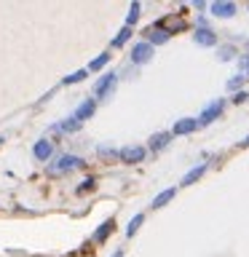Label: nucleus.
I'll return each mask as SVG.
<instances>
[{
	"label": "nucleus",
	"mask_w": 249,
	"mask_h": 257,
	"mask_svg": "<svg viewBox=\"0 0 249 257\" xmlns=\"http://www.w3.org/2000/svg\"><path fill=\"white\" fill-rule=\"evenodd\" d=\"M145 156H148V150L140 148V145H134V148H123L118 153V158L123 161V164H140V161H145Z\"/></svg>",
	"instance_id": "5"
},
{
	"label": "nucleus",
	"mask_w": 249,
	"mask_h": 257,
	"mask_svg": "<svg viewBox=\"0 0 249 257\" xmlns=\"http://www.w3.org/2000/svg\"><path fill=\"white\" fill-rule=\"evenodd\" d=\"M86 72H88V70H78V72H72V75L64 78V83H67V86H70V83H80V80L86 78Z\"/></svg>",
	"instance_id": "22"
},
{
	"label": "nucleus",
	"mask_w": 249,
	"mask_h": 257,
	"mask_svg": "<svg viewBox=\"0 0 249 257\" xmlns=\"http://www.w3.org/2000/svg\"><path fill=\"white\" fill-rule=\"evenodd\" d=\"M99 153H102V156H104V158H110V156H118V153H120V150H110V148H107V145H102V148H99Z\"/></svg>",
	"instance_id": "23"
},
{
	"label": "nucleus",
	"mask_w": 249,
	"mask_h": 257,
	"mask_svg": "<svg viewBox=\"0 0 249 257\" xmlns=\"http://www.w3.org/2000/svg\"><path fill=\"white\" fill-rule=\"evenodd\" d=\"M80 126H83V123H80V120H75V118H64V120H59V123H54L51 126V132H56V134H59V137H67V134H75V132H80Z\"/></svg>",
	"instance_id": "6"
},
{
	"label": "nucleus",
	"mask_w": 249,
	"mask_h": 257,
	"mask_svg": "<svg viewBox=\"0 0 249 257\" xmlns=\"http://www.w3.org/2000/svg\"><path fill=\"white\" fill-rule=\"evenodd\" d=\"M209 11L214 16H220V19H230V16H236V3H230V0H222V3H212L209 6Z\"/></svg>",
	"instance_id": "8"
},
{
	"label": "nucleus",
	"mask_w": 249,
	"mask_h": 257,
	"mask_svg": "<svg viewBox=\"0 0 249 257\" xmlns=\"http://www.w3.org/2000/svg\"><path fill=\"white\" fill-rule=\"evenodd\" d=\"M222 107H225V102H222V99H214V102H209L206 107H204V112L198 115V126H209L214 118H220Z\"/></svg>",
	"instance_id": "3"
},
{
	"label": "nucleus",
	"mask_w": 249,
	"mask_h": 257,
	"mask_svg": "<svg viewBox=\"0 0 249 257\" xmlns=\"http://www.w3.org/2000/svg\"><path fill=\"white\" fill-rule=\"evenodd\" d=\"M241 145H244V148H249V137H246V140H244V142H241Z\"/></svg>",
	"instance_id": "26"
},
{
	"label": "nucleus",
	"mask_w": 249,
	"mask_h": 257,
	"mask_svg": "<svg viewBox=\"0 0 249 257\" xmlns=\"http://www.w3.org/2000/svg\"><path fill=\"white\" fill-rule=\"evenodd\" d=\"M169 35H172V30H164V27H158V24H156V27H153L150 32H148V43L150 46H161V43H166V40H169Z\"/></svg>",
	"instance_id": "13"
},
{
	"label": "nucleus",
	"mask_w": 249,
	"mask_h": 257,
	"mask_svg": "<svg viewBox=\"0 0 249 257\" xmlns=\"http://www.w3.org/2000/svg\"><path fill=\"white\" fill-rule=\"evenodd\" d=\"M177 196V188H166V190H161L156 198H153V209H161V206H166L169 201H172Z\"/></svg>",
	"instance_id": "14"
},
{
	"label": "nucleus",
	"mask_w": 249,
	"mask_h": 257,
	"mask_svg": "<svg viewBox=\"0 0 249 257\" xmlns=\"http://www.w3.org/2000/svg\"><path fill=\"white\" fill-rule=\"evenodd\" d=\"M230 56H233V48H230V46H225L222 51H220V59H230Z\"/></svg>",
	"instance_id": "24"
},
{
	"label": "nucleus",
	"mask_w": 249,
	"mask_h": 257,
	"mask_svg": "<svg viewBox=\"0 0 249 257\" xmlns=\"http://www.w3.org/2000/svg\"><path fill=\"white\" fill-rule=\"evenodd\" d=\"M244 80H246V75H244V72H238V75H233L228 80V88H230V91H238V88L244 86Z\"/></svg>",
	"instance_id": "21"
},
{
	"label": "nucleus",
	"mask_w": 249,
	"mask_h": 257,
	"mask_svg": "<svg viewBox=\"0 0 249 257\" xmlns=\"http://www.w3.org/2000/svg\"><path fill=\"white\" fill-rule=\"evenodd\" d=\"M83 166H86L83 158L72 156V153H64V156H59L51 166H48V172H51V174H62V172H72V169H83Z\"/></svg>",
	"instance_id": "1"
},
{
	"label": "nucleus",
	"mask_w": 249,
	"mask_h": 257,
	"mask_svg": "<svg viewBox=\"0 0 249 257\" xmlns=\"http://www.w3.org/2000/svg\"><path fill=\"white\" fill-rule=\"evenodd\" d=\"M193 38H196V43H198V46H214V43H217L214 30H209V27H198Z\"/></svg>",
	"instance_id": "12"
},
{
	"label": "nucleus",
	"mask_w": 249,
	"mask_h": 257,
	"mask_svg": "<svg viewBox=\"0 0 249 257\" xmlns=\"http://www.w3.org/2000/svg\"><path fill=\"white\" fill-rule=\"evenodd\" d=\"M206 166H209V164H198V166H193L190 172H188V174L182 177V185H193V182H196V180H198L201 174L206 172Z\"/></svg>",
	"instance_id": "16"
},
{
	"label": "nucleus",
	"mask_w": 249,
	"mask_h": 257,
	"mask_svg": "<svg viewBox=\"0 0 249 257\" xmlns=\"http://www.w3.org/2000/svg\"><path fill=\"white\" fill-rule=\"evenodd\" d=\"M198 128V120L196 118H180L172 128V134H193Z\"/></svg>",
	"instance_id": "11"
},
{
	"label": "nucleus",
	"mask_w": 249,
	"mask_h": 257,
	"mask_svg": "<svg viewBox=\"0 0 249 257\" xmlns=\"http://www.w3.org/2000/svg\"><path fill=\"white\" fill-rule=\"evenodd\" d=\"M153 48L148 40H142V43H134V48H132V62L134 64H145V62H150L153 59Z\"/></svg>",
	"instance_id": "4"
},
{
	"label": "nucleus",
	"mask_w": 249,
	"mask_h": 257,
	"mask_svg": "<svg viewBox=\"0 0 249 257\" xmlns=\"http://www.w3.org/2000/svg\"><path fill=\"white\" fill-rule=\"evenodd\" d=\"M142 222H145V214H134V220L126 225V236H129V238H134V233L142 228Z\"/></svg>",
	"instance_id": "18"
},
{
	"label": "nucleus",
	"mask_w": 249,
	"mask_h": 257,
	"mask_svg": "<svg viewBox=\"0 0 249 257\" xmlns=\"http://www.w3.org/2000/svg\"><path fill=\"white\" fill-rule=\"evenodd\" d=\"M112 257H123V249H115V252H112Z\"/></svg>",
	"instance_id": "25"
},
{
	"label": "nucleus",
	"mask_w": 249,
	"mask_h": 257,
	"mask_svg": "<svg viewBox=\"0 0 249 257\" xmlns=\"http://www.w3.org/2000/svg\"><path fill=\"white\" fill-rule=\"evenodd\" d=\"M112 228H115V220L110 217V220H104V222L99 225V228L94 230V241H104V238H107V233H110Z\"/></svg>",
	"instance_id": "15"
},
{
	"label": "nucleus",
	"mask_w": 249,
	"mask_h": 257,
	"mask_svg": "<svg viewBox=\"0 0 249 257\" xmlns=\"http://www.w3.org/2000/svg\"><path fill=\"white\" fill-rule=\"evenodd\" d=\"M129 38H132V27H123L115 38H112V43H110V46H112V48H118V46H123Z\"/></svg>",
	"instance_id": "19"
},
{
	"label": "nucleus",
	"mask_w": 249,
	"mask_h": 257,
	"mask_svg": "<svg viewBox=\"0 0 249 257\" xmlns=\"http://www.w3.org/2000/svg\"><path fill=\"white\" fill-rule=\"evenodd\" d=\"M107 62H110V54L104 51V54H99V56H94V59L88 62V67H86V70H88V72H99Z\"/></svg>",
	"instance_id": "17"
},
{
	"label": "nucleus",
	"mask_w": 249,
	"mask_h": 257,
	"mask_svg": "<svg viewBox=\"0 0 249 257\" xmlns=\"http://www.w3.org/2000/svg\"><path fill=\"white\" fill-rule=\"evenodd\" d=\"M140 11H142V6H140V3H132V8H129V16H126V27H134V22L140 19Z\"/></svg>",
	"instance_id": "20"
},
{
	"label": "nucleus",
	"mask_w": 249,
	"mask_h": 257,
	"mask_svg": "<svg viewBox=\"0 0 249 257\" xmlns=\"http://www.w3.org/2000/svg\"><path fill=\"white\" fill-rule=\"evenodd\" d=\"M172 132H158V134H153L150 137V142H148V150L153 153H161V150H166L169 148V142H172Z\"/></svg>",
	"instance_id": "7"
},
{
	"label": "nucleus",
	"mask_w": 249,
	"mask_h": 257,
	"mask_svg": "<svg viewBox=\"0 0 249 257\" xmlns=\"http://www.w3.org/2000/svg\"><path fill=\"white\" fill-rule=\"evenodd\" d=\"M94 110H96V99H83V102L78 104V110L72 112V118L83 123L86 118H91V115H94Z\"/></svg>",
	"instance_id": "9"
},
{
	"label": "nucleus",
	"mask_w": 249,
	"mask_h": 257,
	"mask_svg": "<svg viewBox=\"0 0 249 257\" xmlns=\"http://www.w3.org/2000/svg\"><path fill=\"white\" fill-rule=\"evenodd\" d=\"M0 145H3V137H0Z\"/></svg>",
	"instance_id": "27"
},
{
	"label": "nucleus",
	"mask_w": 249,
	"mask_h": 257,
	"mask_svg": "<svg viewBox=\"0 0 249 257\" xmlns=\"http://www.w3.org/2000/svg\"><path fill=\"white\" fill-rule=\"evenodd\" d=\"M118 83V75L115 72H107V75H102L99 80H96V86H94V99H104L112 88H115Z\"/></svg>",
	"instance_id": "2"
},
{
	"label": "nucleus",
	"mask_w": 249,
	"mask_h": 257,
	"mask_svg": "<svg viewBox=\"0 0 249 257\" xmlns=\"http://www.w3.org/2000/svg\"><path fill=\"white\" fill-rule=\"evenodd\" d=\"M32 153H35L38 161H48V158L54 156V142L51 140H38L35 148H32Z\"/></svg>",
	"instance_id": "10"
}]
</instances>
